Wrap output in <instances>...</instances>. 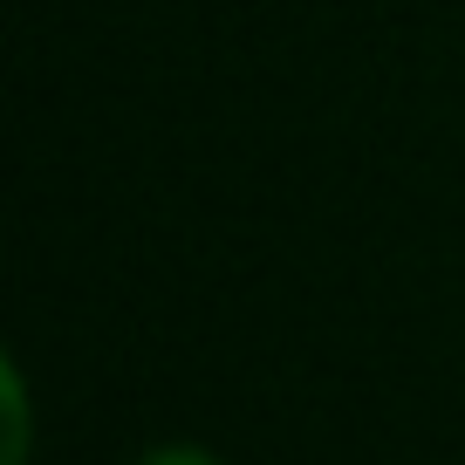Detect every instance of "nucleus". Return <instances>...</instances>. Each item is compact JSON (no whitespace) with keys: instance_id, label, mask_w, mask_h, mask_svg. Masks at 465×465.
Segmentation results:
<instances>
[{"instance_id":"1","label":"nucleus","mask_w":465,"mask_h":465,"mask_svg":"<svg viewBox=\"0 0 465 465\" xmlns=\"http://www.w3.org/2000/svg\"><path fill=\"white\" fill-rule=\"evenodd\" d=\"M137 465H226V459H213V451H199V445H158V451H144Z\"/></svg>"}]
</instances>
